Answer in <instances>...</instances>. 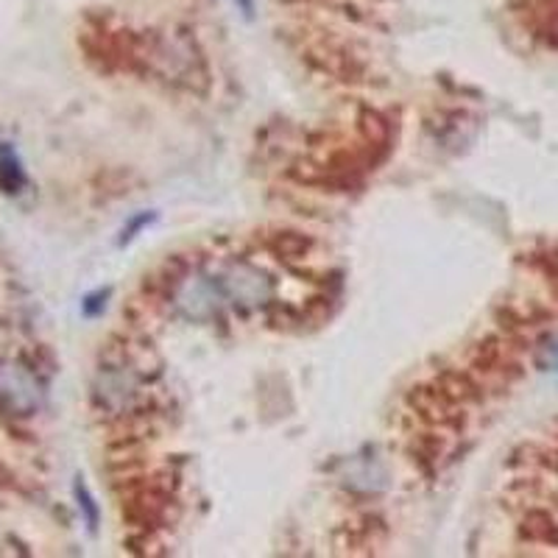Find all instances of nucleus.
I'll return each instance as SVG.
<instances>
[{
    "instance_id": "obj_1",
    "label": "nucleus",
    "mask_w": 558,
    "mask_h": 558,
    "mask_svg": "<svg viewBox=\"0 0 558 558\" xmlns=\"http://www.w3.org/2000/svg\"><path fill=\"white\" fill-rule=\"evenodd\" d=\"M45 391L32 368L17 361H0V411L26 418L43 408Z\"/></svg>"
},
{
    "instance_id": "obj_2",
    "label": "nucleus",
    "mask_w": 558,
    "mask_h": 558,
    "mask_svg": "<svg viewBox=\"0 0 558 558\" xmlns=\"http://www.w3.org/2000/svg\"><path fill=\"white\" fill-rule=\"evenodd\" d=\"M223 302L241 307H257L274 296L271 279L260 268L248 266V263H232L227 271L218 277Z\"/></svg>"
},
{
    "instance_id": "obj_3",
    "label": "nucleus",
    "mask_w": 558,
    "mask_h": 558,
    "mask_svg": "<svg viewBox=\"0 0 558 558\" xmlns=\"http://www.w3.org/2000/svg\"><path fill=\"white\" fill-rule=\"evenodd\" d=\"M26 182L28 177L12 143H0V187H3V193L17 196V193H23Z\"/></svg>"
},
{
    "instance_id": "obj_4",
    "label": "nucleus",
    "mask_w": 558,
    "mask_h": 558,
    "mask_svg": "<svg viewBox=\"0 0 558 558\" xmlns=\"http://www.w3.org/2000/svg\"><path fill=\"white\" fill-rule=\"evenodd\" d=\"M73 495H76L78 511H82V517H84V525H87L89 533H96V531H98V506H96V497L89 495L87 483H82V477H78L76 486H73Z\"/></svg>"
},
{
    "instance_id": "obj_5",
    "label": "nucleus",
    "mask_w": 558,
    "mask_h": 558,
    "mask_svg": "<svg viewBox=\"0 0 558 558\" xmlns=\"http://www.w3.org/2000/svg\"><path fill=\"white\" fill-rule=\"evenodd\" d=\"M146 223H151V216H148V213H143V216H140V218H134V221L129 223V227H123L121 243H129V241H132V238H137V232L143 227H146Z\"/></svg>"
},
{
    "instance_id": "obj_6",
    "label": "nucleus",
    "mask_w": 558,
    "mask_h": 558,
    "mask_svg": "<svg viewBox=\"0 0 558 558\" xmlns=\"http://www.w3.org/2000/svg\"><path fill=\"white\" fill-rule=\"evenodd\" d=\"M542 363L547 368H558V338H553L545 349H542Z\"/></svg>"
},
{
    "instance_id": "obj_7",
    "label": "nucleus",
    "mask_w": 558,
    "mask_h": 558,
    "mask_svg": "<svg viewBox=\"0 0 558 558\" xmlns=\"http://www.w3.org/2000/svg\"><path fill=\"white\" fill-rule=\"evenodd\" d=\"M232 3H235L238 12H241L246 20L254 17V0H232Z\"/></svg>"
},
{
    "instance_id": "obj_8",
    "label": "nucleus",
    "mask_w": 558,
    "mask_h": 558,
    "mask_svg": "<svg viewBox=\"0 0 558 558\" xmlns=\"http://www.w3.org/2000/svg\"><path fill=\"white\" fill-rule=\"evenodd\" d=\"M12 483V475H9L7 466H0V488H7Z\"/></svg>"
}]
</instances>
